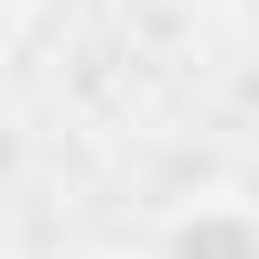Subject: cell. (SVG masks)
Listing matches in <instances>:
<instances>
[{"label": "cell", "mask_w": 259, "mask_h": 259, "mask_svg": "<svg viewBox=\"0 0 259 259\" xmlns=\"http://www.w3.org/2000/svg\"><path fill=\"white\" fill-rule=\"evenodd\" d=\"M154 259H259V210H243V202H186L162 227Z\"/></svg>", "instance_id": "6da1fadb"}, {"label": "cell", "mask_w": 259, "mask_h": 259, "mask_svg": "<svg viewBox=\"0 0 259 259\" xmlns=\"http://www.w3.org/2000/svg\"><path fill=\"white\" fill-rule=\"evenodd\" d=\"M16 32H24V0H0V57L16 49Z\"/></svg>", "instance_id": "7a4b0ae2"}]
</instances>
